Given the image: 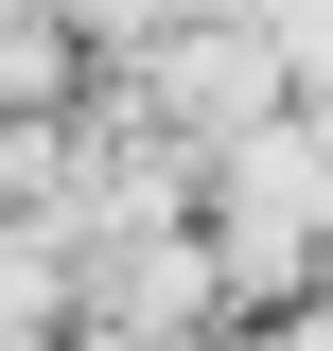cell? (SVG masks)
Listing matches in <instances>:
<instances>
[{"label": "cell", "mask_w": 333, "mask_h": 351, "mask_svg": "<svg viewBox=\"0 0 333 351\" xmlns=\"http://www.w3.org/2000/svg\"><path fill=\"white\" fill-rule=\"evenodd\" d=\"M210 246H228V299H333V123L281 106L263 141L210 158Z\"/></svg>", "instance_id": "1"}, {"label": "cell", "mask_w": 333, "mask_h": 351, "mask_svg": "<svg viewBox=\"0 0 333 351\" xmlns=\"http://www.w3.org/2000/svg\"><path fill=\"white\" fill-rule=\"evenodd\" d=\"M281 351H333V299H298V334H281Z\"/></svg>", "instance_id": "2"}]
</instances>
